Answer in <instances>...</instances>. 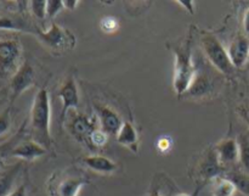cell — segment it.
Returning <instances> with one entry per match:
<instances>
[{
  "instance_id": "cell-18",
  "label": "cell",
  "mask_w": 249,
  "mask_h": 196,
  "mask_svg": "<svg viewBox=\"0 0 249 196\" xmlns=\"http://www.w3.org/2000/svg\"><path fill=\"white\" fill-rule=\"evenodd\" d=\"M214 85L215 84H214L211 76H208L206 72H203V71L197 67L196 77H195L194 83H192L191 88L186 93V95L195 98H204L213 92Z\"/></svg>"
},
{
  "instance_id": "cell-28",
  "label": "cell",
  "mask_w": 249,
  "mask_h": 196,
  "mask_svg": "<svg viewBox=\"0 0 249 196\" xmlns=\"http://www.w3.org/2000/svg\"><path fill=\"white\" fill-rule=\"evenodd\" d=\"M65 9L62 0H49L46 1V17L53 20Z\"/></svg>"
},
{
  "instance_id": "cell-15",
  "label": "cell",
  "mask_w": 249,
  "mask_h": 196,
  "mask_svg": "<svg viewBox=\"0 0 249 196\" xmlns=\"http://www.w3.org/2000/svg\"><path fill=\"white\" fill-rule=\"evenodd\" d=\"M177 193H179V189L174 180L160 172L153 176L147 196H175Z\"/></svg>"
},
{
  "instance_id": "cell-8",
  "label": "cell",
  "mask_w": 249,
  "mask_h": 196,
  "mask_svg": "<svg viewBox=\"0 0 249 196\" xmlns=\"http://www.w3.org/2000/svg\"><path fill=\"white\" fill-rule=\"evenodd\" d=\"M67 117V129L71 133V136L75 140L79 141V143L87 144V145L90 146V136L96 129V127H95V123H96L95 118L87 116L84 114H77V112Z\"/></svg>"
},
{
  "instance_id": "cell-13",
  "label": "cell",
  "mask_w": 249,
  "mask_h": 196,
  "mask_svg": "<svg viewBox=\"0 0 249 196\" xmlns=\"http://www.w3.org/2000/svg\"><path fill=\"white\" fill-rule=\"evenodd\" d=\"M214 148L218 154L219 161L225 168L240 162V145L236 138L223 139L216 145H214Z\"/></svg>"
},
{
  "instance_id": "cell-33",
  "label": "cell",
  "mask_w": 249,
  "mask_h": 196,
  "mask_svg": "<svg viewBox=\"0 0 249 196\" xmlns=\"http://www.w3.org/2000/svg\"><path fill=\"white\" fill-rule=\"evenodd\" d=\"M78 5H79V1H77V0H65L63 1V6L68 11H74L78 7Z\"/></svg>"
},
{
  "instance_id": "cell-16",
  "label": "cell",
  "mask_w": 249,
  "mask_h": 196,
  "mask_svg": "<svg viewBox=\"0 0 249 196\" xmlns=\"http://www.w3.org/2000/svg\"><path fill=\"white\" fill-rule=\"evenodd\" d=\"M79 162L83 166H85L88 170L94 171V172L100 173V175H112L118 168L117 163L113 162L111 158L106 157V156L97 155V154L84 156V157L80 158Z\"/></svg>"
},
{
  "instance_id": "cell-7",
  "label": "cell",
  "mask_w": 249,
  "mask_h": 196,
  "mask_svg": "<svg viewBox=\"0 0 249 196\" xmlns=\"http://www.w3.org/2000/svg\"><path fill=\"white\" fill-rule=\"evenodd\" d=\"M22 60V44L16 36L0 37V77H12Z\"/></svg>"
},
{
  "instance_id": "cell-30",
  "label": "cell",
  "mask_w": 249,
  "mask_h": 196,
  "mask_svg": "<svg viewBox=\"0 0 249 196\" xmlns=\"http://www.w3.org/2000/svg\"><path fill=\"white\" fill-rule=\"evenodd\" d=\"M17 29H18V27H17L16 22L6 19V17L0 19V31H17Z\"/></svg>"
},
{
  "instance_id": "cell-1",
  "label": "cell",
  "mask_w": 249,
  "mask_h": 196,
  "mask_svg": "<svg viewBox=\"0 0 249 196\" xmlns=\"http://www.w3.org/2000/svg\"><path fill=\"white\" fill-rule=\"evenodd\" d=\"M170 50L174 54L173 88L178 97H185L197 73V66L192 51V32H189L181 40L173 44Z\"/></svg>"
},
{
  "instance_id": "cell-27",
  "label": "cell",
  "mask_w": 249,
  "mask_h": 196,
  "mask_svg": "<svg viewBox=\"0 0 249 196\" xmlns=\"http://www.w3.org/2000/svg\"><path fill=\"white\" fill-rule=\"evenodd\" d=\"M12 127V110L11 106L6 107L0 112V137L6 134Z\"/></svg>"
},
{
  "instance_id": "cell-19",
  "label": "cell",
  "mask_w": 249,
  "mask_h": 196,
  "mask_svg": "<svg viewBox=\"0 0 249 196\" xmlns=\"http://www.w3.org/2000/svg\"><path fill=\"white\" fill-rule=\"evenodd\" d=\"M22 163H15L0 170V196H7L14 190L15 182L21 172Z\"/></svg>"
},
{
  "instance_id": "cell-34",
  "label": "cell",
  "mask_w": 249,
  "mask_h": 196,
  "mask_svg": "<svg viewBox=\"0 0 249 196\" xmlns=\"http://www.w3.org/2000/svg\"><path fill=\"white\" fill-rule=\"evenodd\" d=\"M242 24H243V31H245V33L249 34V7L246 9L245 14H243Z\"/></svg>"
},
{
  "instance_id": "cell-31",
  "label": "cell",
  "mask_w": 249,
  "mask_h": 196,
  "mask_svg": "<svg viewBox=\"0 0 249 196\" xmlns=\"http://www.w3.org/2000/svg\"><path fill=\"white\" fill-rule=\"evenodd\" d=\"M178 4L181 5L190 15H194L196 12V9H195V2L189 1V0H185V1H178Z\"/></svg>"
},
{
  "instance_id": "cell-6",
  "label": "cell",
  "mask_w": 249,
  "mask_h": 196,
  "mask_svg": "<svg viewBox=\"0 0 249 196\" xmlns=\"http://www.w3.org/2000/svg\"><path fill=\"white\" fill-rule=\"evenodd\" d=\"M201 45L203 54L211 65L221 75L231 76L236 71L229 56L228 49L212 33H203L201 37Z\"/></svg>"
},
{
  "instance_id": "cell-24",
  "label": "cell",
  "mask_w": 249,
  "mask_h": 196,
  "mask_svg": "<svg viewBox=\"0 0 249 196\" xmlns=\"http://www.w3.org/2000/svg\"><path fill=\"white\" fill-rule=\"evenodd\" d=\"M155 146L158 154H160V155H167V154H169L173 150L174 140H173V138L170 136L164 134V136L158 137L155 143Z\"/></svg>"
},
{
  "instance_id": "cell-25",
  "label": "cell",
  "mask_w": 249,
  "mask_h": 196,
  "mask_svg": "<svg viewBox=\"0 0 249 196\" xmlns=\"http://www.w3.org/2000/svg\"><path fill=\"white\" fill-rule=\"evenodd\" d=\"M29 9L32 15L39 21H45L46 17V1L44 0H33L29 1Z\"/></svg>"
},
{
  "instance_id": "cell-21",
  "label": "cell",
  "mask_w": 249,
  "mask_h": 196,
  "mask_svg": "<svg viewBox=\"0 0 249 196\" xmlns=\"http://www.w3.org/2000/svg\"><path fill=\"white\" fill-rule=\"evenodd\" d=\"M226 178L231 180L235 184L237 192L241 194L249 196V175L246 173L245 171L240 170H232V171H226L225 172Z\"/></svg>"
},
{
  "instance_id": "cell-36",
  "label": "cell",
  "mask_w": 249,
  "mask_h": 196,
  "mask_svg": "<svg viewBox=\"0 0 249 196\" xmlns=\"http://www.w3.org/2000/svg\"><path fill=\"white\" fill-rule=\"evenodd\" d=\"M175 196H191V195L186 194V193H181V192H179V193H177V194H175Z\"/></svg>"
},
{
  "instance_id": "cell-9",
  "label": "cell",
  "mask_w": 249,
  "mask_h": 196,
  "mask_svg": "<svg viewBox=\"0 0 249 196\" xmlns=\"http://www.w3.org/2000/svg\"><path fill=\"white\" fill-rule=\"evenodd\" d=\"M34 79H36V71H34L33 66L28 61H24L10 79V101L11 104L34 84Z\"/></svg>"
},
{
  "instance_id": "cell-3",
  "label": "cell",
  "mask_w": 249,
  "mask_h": 196,
  "mask_svg": "<svg viewBox=\"0 0 249 196\" xmlns=\"http://www.w3.org/2000/svg\"><path fill=\"white\" fill-rule=\"evenodd\" d=\"M90 184V178L83 168L68 166L55 171L46 180L49 196H79L83 187Z\"/></svg>"
},
{
  "instance_id": "cell-23",
  "label": "cell",
  "mask_w": 249,
  "mask_h": 196,
  "mask_svg": "<svg viewBox=\"0 0 249 196\" xmlns=\"http://www.w3.org/2000/svg\"><path fill=\"white\" fill-rule=\"evenodd\" d=\"M100 29L106 34H114L119 31V20L114 16H105L99 22Z\"/></svg>"
},
{
  "instance_id": "cell-17",
  "label": "cell",
  "mask_w": 249,
  "mask_h": 196,
  "mask_svg": "<svg viewBox=\"0 0 249 196\" xmlns=\"http://www.w3.org/2000/svg\"><path fill=\"white\" fill-rule=\"evenodd\" d=\"M116 140L119 145L129 149L133 153L139 151V144H140V137L135 126L130 121H125L122 124L121 129L116 134Z\"/></svg>"
},
{
  "instance_id": "cell-29",
  "label": "cell",
  "mask_w": 249,
  "mask_h": 196,
  "mask_svg": "<svg viewBox=\"0 0 249 196\" xmlns=\"http://www.w3.org/2000/svg\"><path fill=\"white\" fill-rule=\"evenodd\" d=\"M236 112L240 116V118L249 127V102H243L240 106H237Z\"/></svg>"
},
{
  "instance_id": "cell-10",
  "label": "cell",
  "mask_w": 249,
  "mask_h": 196,
  "mask_svg": "<svg viewBox=\"0 0 249 196\" xmlns=\"http://www.w3.org/2000/svg\"><path fill=\"white\" fill-rule=\"evenodd\" d=\"M57 97L62 102L61 110V121H65L71 110H77L79 106V90L77 82L72 75L67 76L58 88Z\"/></svg>"
},
{
  "instance_id": "cell-14",
  "label": "cell",
  "mask_w": 249,
  "mask_h": 196,
  "mask_svg": "<svg viewBox=\"0 0 249 196\" xmlns=\"http://www.w3.org/2000/svg\"><path fill=\"white\" fill-rule=\"evenodd\" d=\"M229 56L232 62L233 67L237 68L245 67L249 60V38L240 34L231 41L228 49Z\"/></svg>"
},
{
  "instance_id": "cell-26",
  "label": "cell",
  "mask_w": 249,
  "mask_h": 196,
  "mask_svg": "<svg viewBox=\"0 0 249 196\" xmlns=\"http://www.w3.org/2000/svg\"><path fill=\"white\" fill-rule=\"evenodd\" d=\"M108 134L102 129L96 128L90 136V146L96 149H102L107 143H108Z\"/></svg>"
},
{
  "instance_id": "cell-4",
  "label": "cell",
  "mask_w": 249,
  "mask_h": 196,
  "mask_svg": "<svg viewBox=\"0 0 249 196\" xmlns=\"http://www.w3.org/2000/svg\"><path fill=\"white\" fill-rule=\"evenodd\" d=\"M226 171L228 170L219 161L215 148L213 146V148L206 149L197 160L190 175L196 183V193L194 196L198 195L199 192L204 187L211 184L215 178L225 175Z\"/></svg>"
},
{
  "instance_id": "cell-22",
  "label": "cell",
  "mask_w": 249,
  "mask_h": 196,
  "mask_svg": "<svg viewBox=\"0 0 249 196\" xmlns=\"http://www.w3.org/2000/svg\"><path fill=\"white\" fill-rule=\"evenodd\" d=\"M240 145V163L246 173L249 175V137L241 134L237 138Z\"/></svg>"
},
{
  "instance_id": "cell-5",
  "label": "cell",
  "mask_w": 249,
  "mask_h": 196,
  "mask_svg": "<svg viewBox=\"0 0 249 196\" xmlns=\"http://www.w3.org/2000/svg\"><path fill=\"white\" fill-rule=\"evenodd\" d=\"M29 33L34 34L36 38L40 40L43 45H45L53 53L65 54L74 49L77 44V38L70 29L63 28L56 22H51V26L49 29L33 28L29 31Z\"/></svg>"
},
{
  "instance_id": "cell-2",
  "label": "cell",
  "mask_w": 249,
  "mask_h": 196,
  "mask_svg": "<svg viewBox=\"0 0 249 196\" xmlns=\"http://www.w3.org/2000/svg\"><path fill=\"white\" fill-rule=\"evenodd\" d=\"M51 104L49 92L46 88H41L34 95L29 115V132L32 140L36 141L48 150H50L53 138L50 132Z\"/></svg>"
},
{
  "instance_id": "cell-20",
  "label": "cell",
  "mask_w": 249,
  "mask_h": 196,
  "mask_svg": "<svg viewBox=\"0 0 249 196\" xmlns=\"http://www.w3.org/2000/svg\"><path fill=\"white\" fill-rule=\"evenodd\" d=\"M236 193L235 184L225 176H220L211 183L212 196H235Z\"/></svg>"
},
{
  "instance_id": "cell-32",
  "label": "cell",
  "mask_w": 249,
  "mask_h": 196,
  "mask_svg": "<svg viewBox=\"0 0 249 196\" xmlns=\"http://www.w3.org/2000/svg\"><path fill=\"white\" fill-rule=\"evenodd\" d=\"M7 196H27V188L26 184H22L19 187L15 188L11 193Z\"/></svg>"
},
{
  "instance_id": "cell-11",
  "label": "cell",
  "mask_w": 249,
  "mask_h": 196,
  "mask_svg": "<svg viewBox=\"0 0 249 196\" xmlns=\"http://www.w3.org/2000/svg\"><path fill=\"white\" fill-rule=\"evenodd\" d=\"M94 111L99 121L100 129L106 132L108 136H116L121 129L122 124L124 123L118 112L109 107L108 105L100 104V102H95Z\"/></svg>"
},
{
  "instance_id": "cell-35",
  "label": "cell",
  "mask_w": 249,
  "mask_h": 196,
  "mask_svg": "<svg viewBox=\"0 0 249 196\" xmlns=\"http://www.w3.org/2000/svg\"><path fill=\"white\" fill-rule=\"evenodd\" d=\"M4 167H5V158H4V156H2V154L0 153V170Z\"/></svg>"
},
{
  "instance_id": "cell-12",
  "label": "cell",
  "mask_w": 249,
  "mask_h": 196,
  "mask_svg": "<svg viewBox=\"0 0 249 196\" xmlns=\"http://www.w3.org/2000/svg\"><path fill=\"white\" fill-rule=\"evenodd\" d=\"M48 153L49 150L44 148L43 145L32 140V139H27V140H22L18 144H16L11 149L9 155L24 161H34L36 158H40L43 156L48 155Z\"/></svg>"
}]
</instances>
